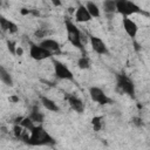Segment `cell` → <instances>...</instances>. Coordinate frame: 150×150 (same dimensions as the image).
Here are the masks:
<instances>
[{"instance_id": "10", "label": "cell", "mask_w": 150, "mask_h": 150, "mask_svg": "<svg viewBox=\"0 0 150 150\" xmlns=\"http://www.w3.org/2000/svg\"><path fill=\"white\" fill-rule=\"evenodd\" d=\"M39 45H40L41 47H43L47 52H49V53L52 54V56H53V55H59V54H61V46H60V43H59L56 40H54V39H45V40H42Z\"/></svg>"}, {"instance_id": "12", "label": "cell", "mask_w": 150, "mask_h": 150, "mask_svg": "<svg viewBox=\"0 0 150 150\" xmlns=\"http://www.w3.org/2000/svg\"><path fill=\"white\" fill-rule=\"evenodd\" d=\"M0 28L4 32H7L9 34H15L19 30V27L15 22H13L12 20L5 18L4 15H0Z\"/></svg>"}, {"instance_id": "28", "label": "cell", "mask_w": 150, "mask_h": 150, "mask_svg": "<svg viewBox=\"0 0 150 150\" xmlns=\"http://www.w3.org/2000/svg\"><path fill=\"white\" fill-rule=\"evenodd\" d=\"M1 2H2V0H0V6H1Z\"/></svg>"}, {"instance_id": "14", "label": "cell", "mask_w": 150, "mask_h": 150, "mask_svg": "<svg viewBox=\"0 0 150 150\" xmlns=\"http://www.w3.org/2000/svg\"><path fill=\"white\" fill-rule=\"evenodd\" d=\"M40 101H41L42 105H43L47 110H49V111L57 112V111L60 110V108H59V105L55 103V101H53L52 98H49V97H47V96H41V97H40Z\"/></svg>"}, {"instance_id": "18", "label": "cell", "mask_w": 150, "mask_h": 150, "mask_svg": "<svg viewBox=\"0 0 150 150\" xmlns=\"http://www.w3.org/2000/svg\"><path fill=\"white\" fill-rule=\"evenodd\" d=\"M91 127L95 131H101L104 128V118L102 116H94L91 118Z\"/></svg>"}, {"instance_id": "13", "label": "cell", "mask_w": 150, "mask_h": 150, "mask_svg": "<svg viewBox=\"0 0 150 150\" xmlns=\"http://www.w3.org/2000/svg\"><path fill=\"white\" fill-rule=\"evenodd\" d=\"M74 16L76 22H88L93 19L84 5H79V7L74 12Z\"/></svg>"}, {"instance_id": "11", "label": "cell", "mask_w": 150, "mask_h": 150, "mask_svg": "<svg viewBox=\"0 0 150 150\" xmlns=\"http://www.w3.org/2000/svg\"><path fill=\"white\" fill-rule=\"evenodd\" d=\"M66 100L68 101L70 108L74 111H76L77 114H82L84 111V103H83V101L79 96H76L75 94H68V95H66Z\"/></svg>"}, {"instance_id": "19", "label": "cell", "mask_w": 150, "mask_h": 150, "mask_svg": "<svg viewBox=\"0 0 150 150\" xmlns=\"http://www.w3.org/2000/svg\"><path fill=\"white\" fill-rule=\"evenodd\" d=\"M102 7H103V11L107 14H114L116 12L115 0H104L103 4H102Z\"/></svg>"}, {"instance_id": "1", "label": "cell", "mask_w": 150, "mask_h": 150, "mask_svg": "<svg viewBox=\"0 0 150 150\" xmlns=\"http://www.w3.org/2000/svg\"><path fill=\"white\" fill-rule=\"evenodd\" d=\"M29 132V138L26 143L28 145H54L56 143L54 137L42 127V124H36Z\"/></svg>"}, {"instance_id": "22", "label": "cell", "mask_w": 150, "mask_h": 150, "mask_svg": "<svg viewBox=\"0 0 150 150\" xmlns=\"http://www.w3.org/2000/svg\"><path fill=\"white\" fill-rule=\"evenodd\" d=\"M7 48H8V50H9L13 55H15V50H16V43H15V41L8 40V41H7Z\"/></svg>"}, {"instance_id": "8", "label": "cell", "mask_w": 150, "mask_h": 150, "mask_svg": "<svg viewBox=\"0 0 150 150\" xmlns=\"http://www.w3.org/2000/svg\"><path fill=\"white\" fill-rule=\"evenodd\" d=\"M89 42H90L91 49L96 54H98V55H105V54H108V47H107L105 42L101 38L95 36V35H90L89 36Z\"/></svg>"}, {"instance_id": "7", "label": "cell", "mask_w": 150, "mask_h": 150, "mask_svg": "<svg viewBox=\"0 0 150 150\" xmlns=\"http://www.w3.org/2000/svg\"><path fill=\"white\" fill-rule=\"evenodd\" d=\"M29 56L33 60H35V61H42V60H46V59L50 57L52 54L49 52H47L40 45L30 43V47H29Z\"/></svg>"}, {"instance_id": "23", "label": "cell", "mask_w": 150, "mask_h": 150, "mask_svg": "<svg viewBox=\"0 0 150 150\" xmlns=\"http://www.w3.org/2000/svg\"><path fill=\"white\" fill-rule=\"evenodd\" d=\"M47 33H48V32H47L46 29L39 28V29H38V30L34 33V36H35V38H38V39H41V38H45V36L47 35Z\"/></svg>"}, {"instance_id": "17", "label": "cell", "mask_w": 150, "mask_h": 150, "mask_svg": "<svg viewBox=\"0 0 150 150\" xmlns=\"http://www.w3.org/2000/svg\"><path fill=\"white\" fill-rule=\"evenodd\" d=\"M84 6H86L87 11L89 12V14L91 15V18H98V16L101 15L100 8H98V6H97L95 2H93V1H87V4H86Z\"/></svg>"}, {"instance_id": "21", "label": "cell", "mask_w": 150, "mask_h": 150, "mask_svg": "<svg viewBox=\"0 0 150 150\" xmlns=\"http://www.w3.org/2000/svg\"><path fill=\"white\" fill-rule=\"evenodd\" d=\"M19 124H20L21 127H23L25 129H27L28 131H30V130L36 125V124H35V123L29 118V116H27V117H22Z\"/></svg>"}, {"instance_id": "2", "label": "cell", "mask_w": 150, "mask_h": 150, "mask_svg": "<svg viewBox=\"0 0 150 150\" xmlns=\"http://www.w3.org/2000/svg\"><path fill=\"white\" fill-rule=\"evenodd\" d=\"M64 26H66V30H67V38H68V41L70 42V45L83 52V41H82V35H81L80 29L70 20H66Z\"/></svg>"}, {"instance_id": "3", "label": "cell", "mask_w": 150, "mask_h": 150, "mask_svg": "<svg viewBox=\"0 0 150 150\" xmlns=\"http://www.w3.org/2000/svg\"><path fill=\"white\" fill-rule=\"evenodd\" d=\"M115 4H116V12L122 14L123 16L143 13V9L131 0H115Z\"/></svg>"}, {"instance_id": "26", "label": "cell", "mask_w": 150, "mask_h": 150, "mask_svg": "<svg viewBox=\"0 0 150 150\" xmlns=\"http://www.w3.org/2000/svg\"><path fill=\"white\" fill-rule=\"evenodd\" d=\"M15 55H22V49H21V47H16Z\"/></svg>"}, {"instance_id": "24", "label": "cell", "mask_w": 150, "mask_h": 150, "mask_svg": "<svg viewBox=\"0 0 150 150\" xmlns=\"http://www.w3.org/2000/svg\"><path fill=\"white\" fill-rule=\"evenodd\" d=\"M142 122H143V121H142V118H139V117H134V118H132V123L136 124L137 127H141V125L143 124Z\"/></svg>"}, {"instance_id": "20", "label": "cell", "mask_w": 150, "mask_h": 150, "mask_svg": "<svg viewBox=\"0 0 150 150\" xmlns=\"http://www.w3.org/2000/svg\"><path fill=\"white\" fill-rule=\"evenodd\" d=\"M90 66H91V61H90V59L88 57V56H86V55H83V56H81L79 60H77V67L80 68V69H89L90 68Z\"/></svg>"}, {"instance_id": "15", "label": "cell", "mask_w": 150, "mask_h": 150, "mask_svg": "<svg viewBox=\"0 0 150 150\" xmlns=\"http://www.w3.org/2000/svg\"><path fill=\"white\" fill-rule=\"evenodd\" d=\"M28 116L35 124H42V122H43V114L39 110V108L36 105L33 107V109H32V111Z\"/></svg>"}, {"instance_id": "16", "label": "cell", "mask_w": 150, "mask_h": 150, "mask_svg": "<svg viewBox=\"0 0 150 150\" xmlns=\"http://www.w3.org/2000/svg\"><path fill=\"white\" fill-rule=\"evenodd\" d=\"M0 80L8 87H12L13 86V79H12V75L9 74V71L4 67V66H0Z\"/></svg>"}, {"instance_id": "27", "label": "cell", "mask_w": 150, "mask_h": 150, "mask_svg": "<svg viewBox=\"0 0 150 150\" xmlns=\"http://www.w3.org/2000/svg\"><path fill=\"white\" fill-rule=\"evenodd\" d=\"M18 100H19L18 97H11V98H9V101H14V102H16Z\"/></svg>"}, {"instance_id": "25", "label": "cell", "mask_w": 150, "mask_h": 150, "mask_svg": "<svg viewBox=\"0 0 150 150\" xmlns=\"http://www.w3.org/2000/svg\"><path fill=\"white\" fill-rule=\"evenodd\" d=\"M52 2H53V5H54V6H57V7L62 5L61 0H52Z\"/></svg>"}, {"instance_id": "9", "label": "cell", "mask_w": 150, "mask_h": 150, "mask_svg": "<svg viewBox=\"0 0 150 150\" xmlns=\"http://www.w3.org/2000/svg\"><path fill=\"white\" fill-rule=\"evenodd\" d=\"M122 26H123V29L125 30V33L128 34V36H130L131 39L136 38L137 32H138V26L134 20H131L129 16H123Z\"/></svg>"}, {"instance_id": "5", "label": "cell", "mask_w": 150, "mask_h": 150, "mask_svg": "<svg viewBox=\"0 0 150 150\" xmlns=\"http://www.w3.org/2000/svg\"><path fill=\"white\" fill-rule=\"evenodd\" d=\"M53 66H54V74L57 79L60 80H68V81H73L74 80V75L71 73V70L61 61L53 59Z\"/></svg>"}, {"instance_id": "6", "label": "cell", "mask_w": 150, "mask_h": 150, "mask_svg": "<svg viewBox=\"0 0 150 150\" xmlns=\"http://www.w3.org/2000/svg\"><path fill=\"white\" fill-rule=\"evenodd\" d=\"M89 95H90V98L101 104V105H105V104H110L112 103V100L98 87H90L89 88Z\"/></svg>"}, {"instance_id": "4", "label": "cell", "mask_w": 150, "mask_h": 150, "mask_svg": "<svg viewBox=\"0 0 150 150\" xmlns=\"http://www.w3.org/2000/svg\"><path fill=\"white\" fill-rule=\"evenodd\" d=\"M116 82H117V88L121 93H124L129 97L135 98V84L128 75L117 74L116 75Z\"/></svg>"}]
</instances>
